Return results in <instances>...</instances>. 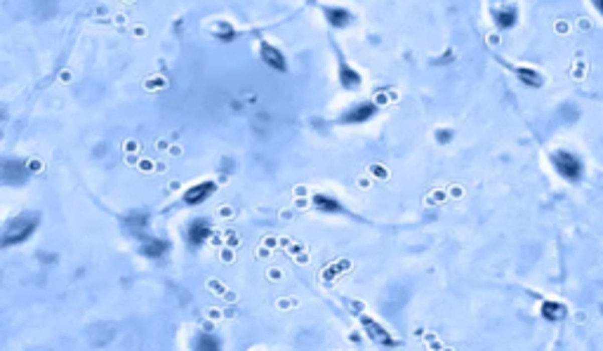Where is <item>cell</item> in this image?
<instances>
[{
	"label": "cell",
	"mask_w": 603,
	"mask_h": 351,
	"mask_svg": "<svg viewBox=\"0 0 603 351\" xmlns=\"http://www.w3.org/2000/svg\"><path fill=\"white\" fill-rule=\"evenodd\" d=\"M556 167L561 174H565V177H577V172H580V165H577V160L570 156V153H558L556 158Z\"/></svg>",
	"instance_id": "7"
},
{
	"label": "cell",
	"mask_w": 603,
	"mask_h": 351,
	"mask_svg": "<svg viewBox=\"0 0 603 351\" xmlns=\"http://www.w3.org/2000/svg\"><path fill=\"white\" fill-rule=\"evenodd\" d=\"M29 177V170H26V163L22 160H5L3 163V182L5 184H22Z\"/></svg>",
	"instance_id": "2"
},
{
	"label": "cell",
	"mask_w": 603,
	"mask_h": 351,
	"mask_svg": "<svg viewBox=\"0 0 603 351\" xmlns=\"http://www.w3.org/2000/svg\"><path fill=\"white\" fill-rule=\"evenodd\" d=\"M495 19L500 29H509L516 22V12L514 10H500V12H495Z\"/></svg>",
	"instance_id": "13"
},
{
	"label": "cell",
	"mask_w": 603,
	"mask_h": 351,
	"mask_svg": "<svg viewBox=\"0 0 603 351\" xmlns=\"http://www.w3.org/2000/svg\"><path fill=\"white\" fill-rule=\"evenodd\" d=\"M314 205H316L318 210H323V212H340L342 210V205L335 201V198H330V196H314Z\"/></svg>",
	"instance_id": "11"
},
{
	"label": "cell",
	"mask_w": 603,
	"mask_h": 351,
	"mask_svg": "<svg viewBox=\"0 0 603 351\" xmlns=\"http://www.w3.org/2000/svg\"><path fill=\"white\" fill-rule=\"evenodd\" d=\"M377 113V106L372 102H363L358 104V106H354V109H349L344 116H342V120L344 123H363V120H368V118H372Z\"/></svg>",
	"instance_id": "3"
},
{
	"label": "cell",
	"mask_w": 603,
	"mask_h": 351,
	"mask_svg": "<svg viewBox=\"0 0 603 351\" xmlns=\"http://www.w3.org/2000/svg\"><path fill=\"white\" fill-rule=\"evenodd\" d=\"M168 252V243L161 241V238H146L144 241V255L146 257H161Z\"/></svg>",
	"instance_id": "9"
},
{
	"label": "cell",
	"mask_w": 603,
	"mask_h": 351,
	"mask_svg": "<svg viewBox=\"0 0 603 351\" xmlns=\"http://www.w3.org/2000/svg\"><path fill=\"white\" fill-rule=\"evenodd\" d=\"M262 59H264L266 64H269L271 69L285 71V59H283V55H280V50H276V47L262 45Z\"/></svg>",
	"instance_id": "8"
},
{
	"label": "cell",
	"mask_w": 603,
	"mask_h": 351,
	"mask_svg": "<svg viewBox=\"0 0 603 351\" xmlns=\"http://www.w3.org/2000/svg\"><path fill=\"white\" fill-rule=\"evenodd\" d=\"M450 137H453V134H450V130H438V141H443V144H445V141H450Z\"/></svg>",
	"instance_id": "16"
},
{
	"label": "cell",
	"mask_w": 603,
	"mask_h": 351,
	"mask_svg": "<svg viewBox=\"0 0 603 351\" xmlns=\"http://www.w3.org/2000/svg\"><path fill=\"white\" fill-rule=\"evenodd\" d=\"M518 78L523 80V83H530V85H540V78H537V73H535V71L518 69Z\"/></svg>",
	"instance_id": "14"
},
{
	"label": "cell",
	"mask_w": 603,
	"mask_h": 351,
	"mask_svg": "<svg viewBox=\"0 0 603 351\" xmlns=\"http://www.w3.org/2000/svg\"><path fill=\"white\" fill-rule=\"evenodd\" d=\"M212 191H215V184H212V182H203V184H196V187H191L189 191H186L184 201L189 205H198V203H203Z\"/></svg>",
	"instance_id": "4"
},
{
	"label": "cell",
	"mask_w": 603,
	"mask_h": 351,
	"mask_svg": "<svg viewBox=\"0 0 603 351\" xmlns=\"http://www.w3.org/2000/svg\"><path fill=\"white\" fill-rule=\"evenodd\" d=\"M198 349H210V351H217L219 349V342H217L215 337H210V335H203L201 337V342H198Z\"/></svg>",
	"instance_id": "15"
},
{
	"label": "cell",
	"mask_w": 603,
	"mask_h": 351,
	"mask_svg": "<svg viewBox=\"0 0 603 351\" xmlns=\"http://www.w3.org/2000/svg\"><path fill=\"white\" fill-rule=\"evenodd\" d=\"M325 17H328V22L333 24V26H347L349 24V12L342 8H328L325 10Z\"/></svg>",
	"instance_id": "10"
},
{
	"label": "cell",
	"mask_w": 603,
	"mask_h": 351,
	"mask_svg": "<svg viewBox=\"0 0 603 351\" xmlns=\"http://www.w3.org/2000/svg\"><path fill=\"white\" fill-rule=\"evenodd\" d=\"M340 80H342V85H344V87L361 85V76H358L354 69H349V66H342V69H340Z\"/></svg>",
	"instance_id": "12"
},
{
	"label": "cell",
	"mask_w": 603,
	"mask_h": 351,
	"mask_svg": "<svg viewBox=\"0 0 603 351\" xmlns=\"http://www.w3.org/2000/svg\"><path fill=\"white\" fill-rule=\"evenodd\" d=\"M210 224L205 222V219H196L194 224L189 227V241L194 243V245H201L203 241H208L210 238Z\"/></svg>",
	"instance_id": "6"
},
{
	"label": "cell",
	"mask_w": 603,
	"mask_h": 351,
	"mask_svg": "<svg viewBox=\"0 0 603 351\" xmlns=\"http://www.w3.org/2000/svg\"><path fill=\"white\" fill-rule=\"evenodd\" d=\"M217 36H219L222 40H233V31H231V29H226V31H222V33H217Z\"/></svg>",
	"instance_id": "17"
},
{
	"label": "cell",
	"mask_w": 603,
	"mask_h": 351,
	"mask_svg": "<svg viewBox=\"0 0 603 351\" xmlns=\"http://www.w3.org/2000/svg\"><path fill=\"white\" fill-rule=\"evenodd\" d=\"M363 325H365V330H368V335L375 339V342H379V344H384V346H394V339H391V335H389L387 330L382 328V325H377L375 320L372 318H368V316H363Z\"/></svg>",
	"instance_id": "5"
},
{
	"label": "cell",
	"mask_w": 603,
	"mask_h": 351,
	"mask_svg": "<svg viewBox=\"0 0 603 351\" xmlns=\"http://www.w3.org/2000/svg\"><path fill=\"white\" fill-rule=\"evenodd\" d=\"M36 227H38V217L36 215H26V217H19L15 219V222H10V227L5 229V234H3V245L5 248H10V245H19V243H24L26 238H31V234L36 231Z\"/></svg>",
	"instance_id": "1"
}]
</instances>
